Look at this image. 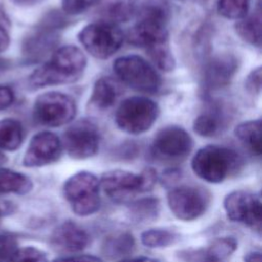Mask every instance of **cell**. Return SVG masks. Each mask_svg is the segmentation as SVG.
I'll return each mask as SVG.
<instances>
[{
  "mask_svg": "<svg viewBox=\"0 0 262 262\" xmlns=\"http://www.w3.org/2000/svg\"><path fill=\"white\" fill-rule=\"evenodd\" d=\"M86 64V56L80 48L66 45L56 49L48 61L31 74L29 83L33 88L74 83L83 76Z\"/></svg>",
  "mask_w": 262,
  "mask_h": 262,
  "instance_id": "1",
  "label": "cell"
},
{
  "mask_svg": "<svg viewBox=\"0 0 262 262\" xmlns=\"http://www.w3.org/2000/svg\"><path fill=\"white\" fill-rule=\"evenodd\" d=\"M169 16L170 9L165 0H147L140 7L137 21L128 33L129 43L145 50L169 43Z\"/></svg>",
  "mask_w": 262,
  "mask_h": 262,
  "instance_id": "2",
  "label": "cell"
},
{
  "mask_svg": "<svg viewBox=\"0 0 262 262\" xmlns=\"http://www.w3.org/2000/svg\"><path fill=\"white\" fill-rule=\"evenodd\" d=\"M242 167L243 159L234 149L213 144L200 148L191 161L193 173L210 183L223 182Z\"/></svg>",
  "mask_w": 262,
  "mask_h": 262,
  "instance_id": "3",
  "label": "cell"
},
{
  "mask_svg": "<svg viewBox=\"0 0 262 262\" xmlns=\"http://www.w3.org/2000/svg\"><path fill=\"white\" fill-rule=\"evenodd\" d=\"M158 174L154 168H145L140 173L116 169L104 172L99 185L104 193L116 203H126L137 193L145 192L155 186Z\"/></svg>",
  "mask_w": 262,
  "mask_h": 262,
  "instance_id": "4",
  "label": "cell"
},
{
  "mask_svg": "<svg viewBox=\"0 0 262 262\" xmlns=\"http://www.w3.org/2000/svg\"><path fill=\"white\" fill-rule=\"evenodd\" d=\"M99 188V180L93 173L80 171L66 180L62 192L76 215L89 216L100 207Z\"/></svg>",
  "mask_w": 262,
  "mask_h": 262,
  "instance_id": "5",
  "label": "cell"
},
{
  "mask_svg": "<svg viewBox=\"0 0 262 262\" xmlns=\"http://www.w3.org/2000/svg\"><path fill=\"white\" fill-rule=\"evenodd\" d=\"M160 114L157 102L145 96H132L123 100L117 108L115 120L122 131L138 135L155 124Z\"/></svg>",
  "mask_w": 262,
  "mask_h": 262,
  "instance_id": "6",
  "label": "cell"
},
{
  "mask_svg": "<svg viewBox=\"0 0 262 262\" xmlns=\"http://www.w3.org/2000/svg\"><path fill=\"white\" fill-rule=\"evenodd\" d=\"M113 70L123 84L143 93H155L162 85L156 69L139 55L118 57L113 63Z\"/></svg>",
  "mask_w": 262,
  "mask_h": 262,
  "instance_id": "7",
  "label": "cell"
},
{
  "mask_svg": "<svg viewBox=\"0 0 262 262\" xmlns=\"http://www.w3.org/2000/svg\"><path fill=\"white\" fill-rule=\"evenodd\" d=\"M78 39L92 56L106 59L121 48L124 35L114 23L101 20L85 26L79 32Z\"/></svg>",
  "mask_w": 262,
  "mask_h": 262,
  "instance_id": "8",
  "label": "cell"
},
{
  "mask_svg": "<svg viewBox=\"0 0 262 262\" xmlns=\"http://www.w3.org/2000/svg\"><path fill=\"white\" fill-rule=\"evenodd\" d=\"M77 113L75 100L68 94L50 91L39 95L34 103L35 120L47 127H59L71 123Z\"/></svg>",
  "mask_w": 262,
  "mask_h": 262,
  "instance_id": "9",
  "label": "cell"
},
{
  "mask_svg": "<svg viewBox=\"0 0 262 262\" xmlns=\"http://www.w3.org/2000/svg\"><path fill=\"white\" fill-rule=\"evenodd\" d=\"M167 202L176 218L192 221L205 214L211 203V193L203 187L181 185L168 192Z\"/></svg>",
  "mask_w": 262,
  "mask_h": 262,
  "instance_id": "10",
  "label": "cell"
},
{
  "mask_svg": "<svg viewBox=\"0 0 262 262\" xmlns=\"http://www.w3.org/2000/svg\"><path fill=\"white\" fill-rule=\"evenodd\" d=\"M193 146L188 132L180 126L171 125L159 130L152 144V156L162 162L177 163L185 160Z\"/></svg>",
  "mask_w": 262,
  "mask_h": 262,
  "instance_id": "11",
  "label": "cell"
},
{
  "mask_svg": "<svg viewBox=\"0 0 262 262\" xmlns=\"http://www.w3.org/2000/svg\"><path fill=\"white\" fill-rule=\"evenodd\" d=\"M227 218L260 231L262 223V201L259 192L238 189L229 192L223 202Z\"/></svg>",
  "mask_w": 262,
  "mask_h": 262,
  "instance_id": "12",
  "label": "cell"
},
{
  "mask_svg": "<svg viewBox=\"0 0 262 262\" xmlns=\"http://www.w3.org/2000/svg\"><path fill=\"white\" fill-rule=\"evenodd\" d=\"M61 144L72 159L91 158L99 148L98 130L90 121H78L64 131Z\"/></svg>",
  "mask_w": 262,
  "mask_h": 262,
  "instance_id": "13",
  "label": "cell"
},
{
  "mask_svg": "<svg viewBox=\"0 0 262 262\" xmlns=\"http://www.w3.org/2000/svg\"><path fill=\"white\" fill-rule=\"evenodd\" d=\"M63 26L64 19L60 14H48L25 39L23 53L31 60L41 58L54 48L58 41L57 31Z\"/></svg>",
  "mask_w": 262,
  "mask_h": 262,
  "instance_id": "14",
  "label": "cell"
},
{
  "mask_svg": "<svg viewBox=\"0 0 262 262\" xmlns=\"http://www.w3.org/2000/svg\"><path fill=\"white\" fill-rule=\"evenodd\" d=\"M62 152L60 139L52 132L35 134L25 152L23 164L26 167H42L56 162Z\"/></svg>",
  "mask_w": 262,
  "mask_h": 262,
  "instance_id": "15",
  "label": "cell"
},
{
  "mask_svg": "<svg viewBox=\"0 0 262 262\" xmlns=\"http://www.w3.org/2000/svg\"><path fill=\"white\" fill-rule=\"evenodd\" d=\"M238 69V60L232 54H219L211 57L203 71L204 88L207 91L226 86Z\"/></svg>",
  "mask_w": 262,
  "mask_h": 262,
  "instance_id": "16",
  "label": "cell"
},
{
  "mask_svg": "<svg viewBox=\"0 0 262 262\" xmlns=\"http://www.w3.org/2000/svg\"><path fill=\"white\" fill-rule=\"evenodd\" d=\"M236 248L237 241L234 237L222 236L207 248L183 250L179 252V258L184 262H227Z\"/></svg>",
  "mask_w": 262,
  "mask_h": 262,
  "instance_id": "17",
  "label": "cell"
},
{
  "mask_svg": "<svg viewBox=\"0 0 262 262\" xmlns=\"http://www.w3.org/2000/svg\"><path fill=\"white\" fill-rule=\"evenodd\" d=\"M89 242L88 232L70 220L58 225L51 235L52 247L57 251L67 253L81 252L88 246Z\"/></svg>",
  "mask_w": 262,
  "mask_h": 262,
  "instance_id": "18",
  "label": "cell"
},
{
  "mask_svg": "<svg viewBox=\"0 0 262 262\" xmlns=\"http://www.w3.org/2000/svg\"><path fill=\"white\" fill-rule=\"evenodd\" d=\"M227 119L222 106L212 103L193 121V131L202 137H215L222 133Z\"/></svg>",
  "mask_w": 262,
  "mask_h": 262,
  "instance_id": "19",
  "label": "cell"
},
{
  "mask_svg": "<svg viewBox=\"0 0 262 262\" xmlns=\"http://www.w3.org/2000/svg\"><path fill=\"white\" fill-rule=\"evenodd\" d=\"M121 94L120 85L110 77H102L96 80L89 103L99 111L111 108Z\"/></svg>",
  "mask_w": 262,
  "mask_h": 262,
  "instance_id": "20",
  "label": "cell"
},
{
  "mask_svg": "<svg viewBox=\"0 0 262 262\" xmlns=\"http://www.w3.org/2000/svg\"><path fill=\"white\" fill-rule=\"evenodd\" d=\"M135 247V241L129 232H115L107 235L101 247L103 255L108 259H116L130 254Z\"/></svg>",
  "mask_w": 262,
  "mask_h": 262,
  "instance_id": "21",
  "label": "cell"
},
{
  "mask_svg": "<svg viewBox=\"0 0 262 262\" xmlns=\"http://www.w3.org/2000/svg\"><path fill=\"white\" fill-rule=\"evenodd\" d=\"M234 134L250 152L255 156L261 155V121L259 119L238 124L234 129Z\"/></svg>",
  "mask_w": 262,
  "mask_h": 262,
  "instance_id": "22",
  "label": "cell"
},
{
  "mask_svg": "<svg viewBox=\"0 0 262 262\" xmlns=\"http://www.w3.org/2000/svg\"><path fill=\"white\" fill-rule=\"evenodd\" d=\"M236 34L245 42L260 47L261 46V10L257 9L250 15L238 19L234 26Z\"/></svg>",
  "mask_w": 262,
  "mask_h": 262,
  "instance_id": "23",
  "label": "cell"
},
{
  "mask_svg": "<svg viewBox=\"0 0 262 262\" xmlns=\"http://www.w3.org/2000/svg\"><path fill=\"white\" fill-rule=\"evenodd\" d=\"M33 188L31 179L19 172L0 168V194H26Z\"/></svg>",
  "mask_w": 262,
  "mask_h": 262,
  "instance_id": "24",
  "label": "cell"
},
{
  "mask_svg": "<svg viewBox=\"0 0 262 262\" xmlns=\"http://www.w3.org/2000/svg\"><path fill=\"white\" fill-rule=\"evenodd\" d=\"M23 140L24 128L20 122L13 119L0 121V150H15Z\"/></svg>",
  "mask_w": 262,
  "mask_h": 262,
  "instance_id": "25",
  "label": "cell"
},
{
  "mask_svg": "<svg viewBox=\"0 0 262 262\" xmlns=\"http://www.w3.org/2000/svg\"><path fill=\"white\" fill-rule=\"evenodd\" d=\"M129 212L137 222L155 220L160 212V201L157 198H143L130 204Z\"/></svg>",
  "mask_w": 262,
  "mask_h": 262,
  "instance_id": "26",
  "label": "cell"
},
{
  "mask_svg": "<svg viewBox=\"0 0 262 262\" xmlns=\"http://www.w3.org/2000/svg\"><path fill=\"white\" fill-rule=\"evenodd\" d=\"M180 235L166 228H151L141 233V243L147 248H165L177 243Z\"/></svg>",
  "mask_w": 262,
  "mask_h": 262,
  "instance_id": "27",
  "label": "cell"
},
{
  "mask_svg": "<svg viewBox=\"0 0 262 262\" xmlns=\"http://www.w3.org/2000/svg\"><path fill=\"white\" fill-rule=\"evenodd\" d=\"M251 0H217L219 14L228 19H242L248 14Z\"/></svg>",
  "mask_w": 262,
  "mask_h": 262,
  "instance_id": "28",
  "label": "cell"
},
{
  "mask_svg": "<svg viewBox=\"0 0 262 262\" xmlns=\"http://www.w3.org/2000/svg\"><path fill=\"white\" fill-rule=\"evenodd\" d=\"M152 62L162 71L170 72L175 68V59L170 49L169 43L157 45L146 50Z\"/></svg>",
  "mask_w": 262,
  "mask_h": 262,
  "instance_id": "29",
  "label": "cell"
},
{
  "mask_svg": "<svg viewBox=\"0 0 262 262\" xmlns=\"http://www.w3.org/2000/svg\"><path fill=\"white\" fill-rule=\"evenodd\" d=\"M11 262H49L46 255L34 247L18 249Z\"/></svg>",
  "mask_w": 262,
  "mask_h": 262,
  "instance_id": "30",
  "label": "cell"
},
{
  "mask_svg": "<svg viewBox=\"0 0 262 262\" xmlns=\"http://www.w3.org/2000/svg\"><path fill=\"white\" fill-rule=\"evenodd\" d=\"M17 250V242L13 236L0 235V262H11Z\"/></svg>",
  "mask_w": 262,
  "mask_h": 262,
  "instance_id": "31",
  "label": "cell"
},
{
  "mask_svg": "<svg viewBox=\"0 0 262 262\" xmlns=\"http://www.w3.org/2000/svg\"><path fill=\"white\" fill-rule=\"evenodd\" d=\"M97 0H61L62 10L68 15H77L86 11Z\"/></svg>",
  "mask_w": 262,
  "mask_h": 262,
  "instance_id": "32",
  "label": "cell"
},
{
  "mask_svg": "<svg viewBox=\"0 0 262 262\" xmlns=\"http://www.w3.org/2000/svg\"><path fill=\"white\" fill-rule=\"evenodd\" d=\"M133 8L129 3L126 2H116L112 3L107 9L106 14L116 20H126L132 14Z\"/></svg>",
  "mask_w": 262,
  "mask_h": 262,
  "instance_id": "33",
  "label": "cell"
},
{
  "mask_svg": "<svg viewBox=\"0 0 262 262\" xmlns=\"http://www.w3.org/2000/svg\"><path fill=\"white\" fill-rule=\"evenodd\" d=\"M262 70L261 67L254 69L245 80V88L252 95H258L261 91Z\"/></svg>",
  "mask_w": 262,
  "mask_h": 262,
  "instance_id": "34",
  "label": "cell"
},
{
  "mask_svg": "<svg viewBox=\"0 0 262 262\" xmlns=\"http://www.w3.org/2000/svg\"><path fill=\"white\" fill-rule=\"evenodd\" d=\"M14 101L13 90L9 86L0 85V111L6 110Z\"/></svg>",
  "mask_w": 262,
  "mask_h": 262,
  "instance_id": "35",
  "label": "cell"
},
{
  "mask_svg": "<svg viewBox=\"0 0 262 262\" xmlns=\"http://www.w3.org/2000/svg\"><path fill=\"white\" fill-rule=\"evenodd\" d=\"M53 262H102L101 259L90 255H77L70 257L57 258Z\"/></svg>",
  "mask_w": 262,
  "mask_h": 262,
  "instance_id": "36",
  "label": "cell"
},
{
  "mask_svg": "<svg viewBox=\"0 0 262 262\" xmlns=\"http://www.w3.org/2000/svg\"><path fill=\"white\" fill-rule=\"evenodd\" d=\"M9 44V36L4 27L0 24V52L5 50Z\"/></svg>",
  "mask_w": 262,
  "mask_h": 262,
  "instance_id": "37",
  "label": "cell"
},
{
  "mask_svg": "<svg viewBox=\"0 0 262 262\" xmlns=\"http://www.w3.org/2000/svg\"><path fill=\"white\" fill-rule=\"evenodd\" d=\"M180 177V172L178 170H170L167 171L164 175H163V182L165 184L167 183H173L174 181H176L178 178Z\"/></svg>",
  "mask_w": 262,
  "mask_h": 262,
  "instance_id": "38",
  "label": "cell"
},
{
  "mask_svg": "<svg viewBox=\"0 0 262 262\" xmlns=\"http://www.w3.org/2000/svg\"><path fill=\"white\" fill-rule=\"evenodd\" d=\"M245 262H262L261 253L258 251L251 252L245 257Z\"/></svg>",
  "mask_w": 262,
  "mask_h": 262,
  "instance_id": "39",
  "label": "cell"
},
{
  "mask_svg": "<svg viewBox=\"0 0 262 262\" xmlns=\"http://www.w3.org/2000/svg\"><path fill=\"white\" fill-rule=\"evenodd\" d=\"M120 262H158L155 259L147 258V257H135V258H128V259H123Z\"/></svg>",
  "mask_w": 262,
  "mask_h": 262,
  "instance_id": "40",
  "label": "cell"
},
{
  "mask_svg": "<svg viewBox=\"0 0 262 262\" xmlns=\"http://www.w3.org/2000/svg\"><path fill=\"white\" fill-rule=\"evenodd\" d=\"M15 4L17 5H21V6H31V5H35L39 2H41L42 0H12Z\"/></svg>",
  "mask_w": 262,
  "mask_h": 262,
  "instance_id": "41",
  "label": "cell"
},
{
  "mask_svg": "<svg viewBox=\"0 0 262 262\" xmlns=\"http://www.w3.org/2000/svg\"><path fill=\"white\" fill-rule=\"evenodd\" d=\"M11 210V205L7 204L5 202H1L0 201V218L7 212H10Z\"/></svg>",
  "mask_w": 262,
  "mask_h": 262,
  "instance_id": "42",
  "label": "cell"
},
{
  "mask_svg": "<svg viewBox=\"0 0 262 262\" xmlns=\"http://www.w3.org/2000/svg\"><path fill=\"white\" fill-rule=\"evenodd\" d=\"M6 69H8V62L2 58H0V72L5 71Z\"/></svg>",
  "mask_w": 262,
  "mask_h": 262,
  "instance_id": "43",
  "label": "cell"
},
{
  "mask_svg": "<svg viewBox=\"0 0 262 262\" xmlns=\"http://www.w3.org/2000/svg\"><path fill=\"white\" fill-rule=\"evenodd\" d=\"M6 161V158H5V156L0 151V165H2L4 162Z\"/></svg>",
  "mask_w": 262,
  "mask_h": 262,
  "instance_id": "44",
  "label": "cell"
}]
</instances>
